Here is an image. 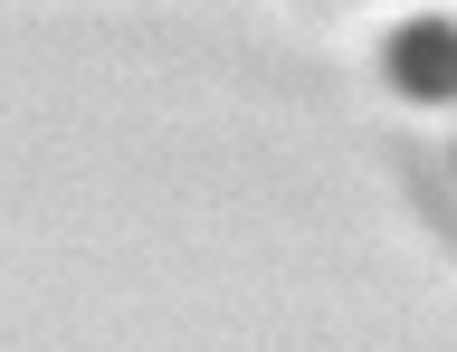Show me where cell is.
I'll return each instance as SVG.
<instances>
[{
	"mask_svg": "<svg viewBox=\"0 0 457 352\" xmlns=\"http://www.w3.org/2000/svg\"><path fill=\"white\" fill-rule=\"evenodd\" d=\"M391 77L410 95H457V20H410V29H391Z\"/></svg>",
	"mask_w": 457,
	"mask_h": 352,
	"instance_id": "6da1fadb",
	"label": "cell"
}]
</instances>
